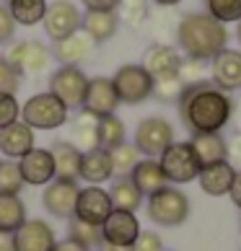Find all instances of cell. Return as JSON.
<instances>
[{
    "label": "cell",
    "instance_id": "7a4b0ae2",
    "mask_svg": "<svg viewBox=\"0 0 241 251\" xmlns=\"http://www.w3.org/2000/svg\"><path fill=\"white\" fill-rule=\"evenodd\" d=\"M177 44L187 57L210 62L228 47V29L208 13H187L177 24Z\"/></svg>",
    "mask_w": 241,
    "mask_h": 251
},
{
    "label": "cell",
    "instance_id": "52a82bcc",
    "mask_svg": "<svg viewBox=\"0 0 241 251\" xmlns=\"http://www.w3.org/2000/svg\"><path fill=\"white\" fill-rule=\"evenodd\" d=\"M88 88V75L78 65H60L50 75V94L57 96L68 109H83Z\"/></svg>",
    "mask_w": 241,
    "mask_h": 251
},
{
    "label": "cell",
    "instance_id": "681fc988",
    "mask_svg": "<svg viewBox=\"0 0 241 251\" xmlns=\"http://www.w3.org/2000/svg\"><path fill=\"white\" fill-rule=\"evenodd\" d=\"M104 251H133V246H112V244H104Z\"/></svg>",
    "mask_w": 241,
    "mask_h": 251
},
{
    "label": "cell",
    "instance_id": "d6a6232c",
    "mask_svg": "<svg viewBox=\"0 0 241 251\" xmlns=\"http://www.w3.org/2000/svg\"><path fill=\"white\" fill-rule=\"evenodd\" d=\"M109 155H112V166H114V176H130L133 174V169L137 163H140V151L133 145V143H122L109 151Z\"/></svg>",
    "mask_w": 241,
    "mask_h": 251
},
{
    "label": "cell",
    "instance_id": "c3c4849f",
    "mask_svg": "<svg viewBox=\"0 0 241 251\" xmlns=\"http://www.w3.org/2000/svg\"><path fill=\"white\" fill-rule=\"evenodd\" d=\"M156 5H161V8H174V5H179L182 0H153Z\"/></svg>",
    "mask_w": 241,
    "mask_h": 251
},
{
    "label": "cell",
    "instance_id": "f5cc1de1",
    "mask_svg": "<svg viewBox=\"0 0 241 251\" xmlns=\"http://www.w3.org/2000/svg\"><path fill=\"white\" fill-rule=\"evenodd\" d=\"M236 39H239V44H241V21L236 24Z\"/></svg>",
    "mask_w": 241,
    "mask_h": 251
},
{
    "label": "cell",
    "instance_id": "f35d334b",
    "mask_svg": "<svg viewBox=\"0 0 241 251\" xmlns=\"http://www.w3.org/2000/svg\"><path fill=\"white\" fill-rule=\"evenodd\" d=\"M21 119V104L11 94H0V129H5L8 125H13Z\"/></svg>",
    "mask_w": 241,
    "mask_h": 251
},
{
    "label": "cell",
    "instance_id": "4dcf8cb0",
    "mask_svg": "<svg viewBox=\"0 0 241 251\" xmlns=\"http://www.w3.org/2000/svg\"><path fill=\"white\" fill-rule=\"evenodd\" d=\"M5 5L13 16L16 26H36V24H42L50 3L47 0H11Z\"/></svg>",
    "mask_w": 241,
    "mask_h": 251
},
{
    "label": "cell",
    "instance_id": "7402d4cb",
    "mask_svg": "<svg viewBox=\"0 0 241 251\" xmlns=\"http://www.w3.org/2000/svg\"><path fill=\"white\" fill-rule=\"evenodd\" d=\"M94 47L96 44H94V39H91L86 31H76V34L65 36V39H60V42H54L52 57L57 60L60 65H78L86 57H91Z\"/></svg>",
    "mask_w": 241,
    "mask_h": 251
},
{
    "label": "cell",
    "instance_id": "836d02e7",
    "mask_svg": "<svg viewBox=\"0 0 241 251\" xmlns=\"http://www.w3.org/2000/svg\"><path fill=\"white\" fill-rule=\"evenodd\" d=\"M26 187L21 169H18V161H11V158H0V194H11V197H18L21 189Z\"/></svg>",
    "mask_w": 241,
    "mask_h": 251
},
{
    "label": "cell",
    "instance_id": "11a10c76",
    "mask_svg": "<svg viewBox=\"0 0 241 251\" xmlns=\"http://www.w3.org/2000/svg\"><path fill=\"white\" fill-rule=\"evenodd\" d=\"M166 251H169V249H166Z\"/></svg>",
    "mask_w": 241,
    "mask_h": 251
},
{
    "label": "cell",
    "instance_id": "e575fe53",
    "mask_svg": "<svg viewBox=\"0 0 241 251\" xmlns=\"http://www.w3.org/2000/svg\"><path fill=\"white\" fill-rule=\"evenodd\" d=\"M205 13L220 24H239L241 21V0H202Z\"/></svg>",
    "mask_w": 241,
    "mask_h": 251
},
{
    "label": "cell",
    "instance_id": "1f68e13d",
    "mask_svg": "<svg viewBox=\"0 0 241 251\" xmlns=\"http://www.w3.org/2000/svg\"><path fill=\"white\" fill-rule=\"evenodd\" d=\"M70 241H76L78 246L86 251H94V246H104V236H101V226L94 223H83L78 218H70Z\"/></svg>",
    "mask_w": 241,
    "mask_h": 251
},
{
    "label": "cell",
    "instance_id": "603a6c76",
    "mask_svg": "<svg viewBox=\"0 0 241 251\" xmlns=\"http://www.w3.org/2000/svg\"><path fill=\"white\" fill-rule=\"evenodd\" d=\"M192 151L197 155L200 166H213L220 161H228V140L220 132H202V135H192Z\"/></svg>",
    "mask_w": 241,
    "mask_h": 251
},
{
    "label": "cell",
    "instance_id": "f907efd6",
    "mask_svg": "<svg viewBox=\"0 0 241 251\" xmlns=\"http://www.w3.org/2000/svg\"><path fill=\"white\" fill-rule=\"evenodd\" d=\"M122 5H145V0H122Z\"/></svg>",
    "mask_w": 241,
    "mask_h": 251
},
{
    "label": "cell",
    "instance_id": "e0dca14e",
    "mask_svg": "<svg viewBox=\"0 0 241 251\" xmlns=\"http://www.w3.org/2000/svg\"><path fill=\"white\" fill-rule=\"evenodd\" d=\"M143 68L148 70V75L153 80L159 78H174L179 73V65H182V54L171 47V44H153L143 52Z\"/></svg>",
    "mask_w": 241,
    "mask_h": 251
},
{
    "label": "cell",
    "instance_id": "484cf974",
    "mask_svg": "<svg viewBox=\"0 0 241 251\" xmlns=\"http://www.w3.org/2000/svg\"><path fill=\"white\" fill-rule=\"evenodd\" d=\"M52 153V161H54V174L57 179H78V169H80V158L83 151L76 148L73 143H65V140H54V145L50 148Z\"/></svg>",
    "mask_w": 241,
    "mask_h": 251
},
{
    "label": "cell",
    "instance_id": "ab89813d",
    "mask_svg": "<svg viewBox=\"0 0 241 251\" xmlns=\"http://www.w3.org/2000/svg\"><path fill=\"white\" fill-rule=\"evenodd\" d=\"M133 251H166L163 238L156 230H140L133 244Z\"/></svg>",
    "mask_w": 241,
    "mask_h": 251
},
{
    "label": "cell",
    "instance_id": "f6af8a7d",
    "mask_svg": "<svg viewBox=\"0 0 241 251\" xmlns=\"http://www.w3.org/2000/svg\"><path fill=\"white\" fill-rule=\"evenodd\" d=\"M228 197H231V202H234L236 207L241 210V169H236V176H234V184H231Z\"/></svg>",
    "mask_w": 241,
    "mask_h": 251
},
{
    "label": "cell",
    "instance_id": "ee69618b",
    "mask_svg": "<svg viewBox=\"0 0 241 251\" xmlns=\"http://www.w3.org/2000/svg\"><path fill=\"white\" fill-rule=\"evenodd\" d=\"M228 161L231 163H241V129H236L234 137L228 140Z\"/></svg>",
    "mask_w": 241,
    "mask_h": 251
},
{
    "label": "cell",
    "instance_id": "ffe728a7",
    "mask_svg": "<svg viewBox=\"0 0 241 251\" xmlns=\"http://www.w3.org/2000/svg\"><path fill=\"white\" fill-rule=\"evenodd\" d=\"M234 176H236V166L231 161H220L213 166H202L197 174V181L208 197H226L231 192V184H234Z\"/></svg>",
    "mask_w": 241,
    "mask_h": 251
},
{
    "label": "cell",
    "instance_id": "bcb514c9",
    "mask_svg": "<svg viewBox=\"0 0 241 251\" xmlns=\"http://www.w3.org/2000/svg\"><path fill=\"white\" fill-rule=\"evenodd\" d=\"M52 251H86L83 246H78L76 241H70V238H65V241H57V244H54V249Z\"/></svg>",
    "mask_w": 241,
    "mask_h": 251
},
{
    "label": "cell",
    "instance_id": "3957f363",
    "mask_svg": "<svg viewBox=\"0 0 241 251\" xmlns=\"http://www.w3.org/2000/svg\"><path fill=\"white\" fill-rule=\"evenodd\" d=\"M148 220L161 228H179L189 218V197L177 187H163L148 197Z\"/></svg>",
    "mask_w": 241,
    "mask_h": 251
},
{
    "label": "cell",
    "instance_id": "6da1fadb",
    "mask_svg": "<svg viewBox=\"0 0 241 251\" xmlns=\"http://www.w3.org/2000/svg\"><path fill=\"white\" fill-rule=\"evenodd\" d=\"M179 119L192 135L202 132H223L234 119V99L226 91L215 88L210 80H200L192 86H184L177 101Z\"/></svg>",
    "mask_w": 241,
    "mask_h": 251
},
{
    "label": "cell",
    "instance_id": "ac0fdd59",
    "mask_svg": "<svg viewBox=\"0 0 241 251\" xmlns=\"http://www.w3.org/2000/svg\"><path fill=\"white\" fill-rule=\"evenodd\" d=\"M117 106H119V99H117V91L112 86V78H104V75L88 78L83 109L96 114V117H107V114H114Z\"/></svg>",
    "mask_w": 241,
    "mask_h": 251
},
{
    "label": "cell",
    "instance_id": "30bf717a",
    "mask_svg": "<svg viewBox=\"0 0 241 251\" xmlns=\"http://www.w3.org/2000/svg\"><path fill=\"white\" fill-rule=\"evenodd\" d=\"M5 60L11 62L21 75H42V73L47 70L50 60H52V52L44 47L42 42L26 39V42H16L13 47L8 50Z\"/></svg>",
    "mask_w": 241,
    "mask_h": 251
},
{
    "label": "cell",
    "instance_id": "8fae6325",
    "mask_svg": "<svg viewBox=\"0 0 241 251\" xmlns=\"http://www.w3.org/2000/svg\"><path fill=\"white\" fill-rule=\"evenodd\" d=\"M80 187L73 179H52L42 194V204L50 215L60 220H70L76 215V202H78Z\"/></svg>",
    "mask_w": 241,
    "mask_h": 251
},
{
    "label": "cell",
    "instance_id": "9a60e30c",
    "mask_svg": "<svg viewBox=\"0 0 241 251\" xmlns=\"http://www.w3.org/2000/svg\"><path fill=\"white\" fill-rule=\"evenodd\" d=\"M18 169H21L26 187H47L52 179H57L50 148H34V151H29L18 161Z\"/></svg>",
    "mask_w": 241,
    "mask_h": 251
},
{
    "label": "cell",
    "instance_id": "8d00e7d4",
    "mask_svg": "<svg viewBox=\"0 0 241 251\" xmlns=\"http://www.w3.org/2000/svg\"><path fill=\"white\" fill-rule=\"evenodd\" d=\"M208 62H200V60H182L179 65V73H177V78L184 83V86H192V83H200V80H208Z\"/></svg>",
    "mask_w": 241,
    "mask_h": 251
},
{
    "label": "cell",
    "instance_id": "7c38bea8",
    "mask_svg": "<svg viewBox=\"0 0 241 251\" xmlns=\"http://www.w3.org/2000/svg\"><path fill=\"white\" fill-rule=\"evenodd\" d=\"M210 83L226 94L241 88V50L226 47L210 60Z\"/></svg>",
    "mask_w": 241,
    "mask_h": 251
},
{
    "label": "cell",
    "instance_id": "cb8c5ba5",
    "mask_svg": "<svg viewBox=\"0 0 241 251\" xmlns=\"http://www.w3.org/2000/svg\"><path fill=\"white\" fill-rule=\"evenodd\" d=\"M130 181L140 189L143 197H151V194L161 192L163 187H169V181H166V176L161 171L159 158H140V163L130 174Z\"/></svg>",
    "mask_w": 241,
    "mask_h": 251
},
{
    "label": "cell",
    "instance_id": "f1b7e54d",
    "mask_svg": "<svg viewBox=\"0 0 241 251\" xmlns=\"http://www.w3.org/2000/svg\"><path fill=\"white\" fill-rule=\"evenodd\" d=\"M125 140H127V127L117 114L99 117V127H96V145L99 148L112 151V148L122 145Z\"/></svg>",
    "mask_w": 241,
    "mask_h": 251
},
{
    "label": "cell",
    "instance_id": "7dc6e473",
    "mask_svg": "<svg viewBox=\"0 0 241 251\" xmlns=\"http://www.w3.org/2000/svg\"><path fill=\"white\" fill-rule=\"evenodd\" d=\"M0 251H13V233L0 230Z\"/></svg>",
    "mask_w": 241,
    "mask_h": 251
},
{
    "label": "cell",
    "instance_id": "b9f144b4",
    "mask_svg": "<svg viewBox=\"0 0 241 251\" xmlns=\"http://www.w3.org/2000/svg\"><path fill=\"white\" fill-rule=\"evenodd\" d=\"M125 8V21L130 26H143L145 18H148V8L145 5H119Z\"/></svg>",
    "mask_w": 241,
    "mask_h": 251
},
{
    "label": "cell",
    "instance_id": "816d5d0a",
    "mask_svg": "<svg viewBox=\"0 0 241 251\" xmlns=\"http://www.w3.org/2000/svg\"><path fill=\"white\" fill-rule=\"evenodd\" d=\"M234 117H236V122H239V129H241V106L234 109Z\"/></svg>",
    "mask_w": 241,
    "mask_h": 251
},
{
    "label": "cell",
    "instance_id": "d4e9b609",
    "mask_svg": "<svg viewBox=\"0 0 241 251\" xmlns=\"http://www.w3.org/2000/svg\"><path fill=\"white\" fill-rule=\"evenodd\" d=\"M119 29V16L112 11H86L80 21V31H86L94 44L109 42Z\"/></svg>",
    "mask_w": 241,
    "mask_h": 251
},
{
    "label": "cell",
    "instance_id": "83f0119b",
    "mask_svg": "<svg viewBox=\"0 0 241 251\" xmlns=\"http://www.w3.org/2000/svg\"><path fill=\"white\" fill-rule=\"evenodd\" d=\"M96 127H99V117L91 114V111H86V109H80L78 117L73 119V127H70L73 145L80 148L83 153L91 151V148H99L96 145Z\"/></svg>",
    "mask_w": 241,
    "mask_h": 251
},
{
    "label": "cell",
    "instance_id": "4316f807",
    "mask_svg": "<svg viewBox=\"0 0 241 251\" xmlns=\"http://www.w3.org/2000/svg\"><path fill=\"white\" fill-rule=\"evenodd\" d=\"M109 197H112L114 210H125V212H137L143 207V194L140 189L130 181V176H117L112 189H109Z\"/></svg>",
    "mask_w": 241,
    "mask_h": 251
},
{
    "label": "cell",
    "instance_id": "60d3db41",
    "mask_svg": "<svg viewBox=\"0 0 241 251\" xmlns=\"http://www.w3.org/2000/svg\"><path fill=\"white\" fill-rule=\"evenodd\" d=\"M13 34H16V21H13L11 11H8V5L0 3V44L11 42Z\"/></svg>",
    "mask_w": 241,
    "mask_h": 251
},
{
    "label": "cell",
    "instance_id": "5b68a950",
    "mask_svg": "<svg viewBox=\"0 0 241 251\" xmlns=\"http://www.w3.org/2000/svg\"><path fill=\"white\" fill-rule=\"evenodd\" d=\"M159 163H161V171H163L169 184H189V181L197 179V174L202 169L197 155H194V151H192V145H189V140H184V143L174 140L159 155Z\"/></svg>",
    "mask_w": 241,
    "mask_h": 251
},
{
    "label": "cell",
    "instance_id": "277c9868",
    "mask_svg": "<svg viewBox=\"0 0 241 251\" xmlns=\"http://www.w3.org/2000/svg\"><path fill=\"white\" fill-rule=\"evenodd\" d=\"M68 106L62 104L57 96H52L50 91L44 94H34L31 99H26V104L21 106V122H26L34 132H52L60 129L68 122Z\"/></svg>",
    "mask_w": 241,
    "mask_h": 251
},
{
    "label": "cell",
    "instance_id": "db71d44e",
    "mask_svg": "<svg viewBox=\"0 0 241 251\" xmlns=\"http://www.w3.org/2000/svg\"><path fill=\"white\" fill-rule=\"evenodd\" d=\"M3 3H11V0H3Z\"/></svg>",
    "mask_w": 241,
    "mask_h": 251
},
{
    "label": "cell",
    "instance_id": "8992f818",
    "mask_svg": "<svg viewBox=\"0 0 241 251\" xmlns=\"http://www.w3.org/2000/svg\"><path fill=\"white\" fill-rule=\"evenodd\" d=\"M112 86L117 91L119 104H127V106H137L153 96V78L148 75L143 65H122L114 73Z\"/></svg>",
    "mask_w": 241,
    "mask_h": 251
},
{
    "label": "cell",
    "instance_id": "f546056e",
    "mask_svg": "<svg viewBox=\"0 0 241 251\" xmlns=\"http://www.w3.org/2000/svg\"><path fill=\"white\" fill-rule=\"evenodd\" d=\"M26 218V204L21 197H11V194H0V230L5 233H16Z\"/></svg>",
    "mask_w": 241,
    "mask_h": 251
},
{
    "label": "cell",
    "instance_id": "d6986e66",
    "mask_svg": "<svg viewBox=\"0 0 241 251\" xmlns=\"http://www.w3.org/2000/svg\"><path fill=\"white\" fill-rule=\"evenodd\" d=\"M36 148V137L34 129L26 122H13L5 129H0V155L11 158V161H21V158Z\"/></svg>",
    "mask_w": 241,
    "mask_h": 251
},
{
    "label": "cell",
    "instance_id": "44dd1931",
    "mask_svg": "<svg viewBox=\"0 0 241 251\" xmlns=\"http://www.w3.org/2000/svg\"><path fill=\"white\" fill-rule=\"evenodd\" d=\"M114 176V166H112V155L104 148H91L83 153L80 158V169H78V179H83L91 187L109 181Z\"/></svg>",
    "mask_w": 241,
    "mask_h": 251
},
{
    "label": "cell",
    "instance_id": "9c48e42d",
    "mask_svg": "<svg viewBox=\"0 0 241 251\" xmlns=\"http://www.w3.org/2000/svg\"><path fill=\"white\" fill-rule=\"evenodd\" d=\"M80 21H83V13L78 5H73L70 0H54V3L47 5V13H44L42 24H44V31L52 42H60L65 36L80 31Z\"/></svg>",
    "mask_w": 241,
    "mask_h": 251
},
{
    "label": "cell",
    "instance_id": "9f6ffc18",
    "mask_svg": "<svg viewBox=\"0 0 241 251\" xmlns=\"http://www.w3.org/2000/svg\"><path fill=\"white\" fill-rule=\"evenodd\" d=\"M94 251H96V249H94Z\"/></svg>",
    "mask_w": 241,
    "mask_h": 251
},
{
    "label": "cell",
    "instance_id": "ba28073f",
    "mask_svg": "<svg viewBox=\"0 0 241 251\" xmlns=\"http://www.w3.org/2000/svg\"><path fill=\"white\" fill-rule=\"evenodd\" d=\"M174 143V127L166 117H148L135 129L133 145L140 151L143 158H159L166 148Z\"/></svg>",
    "mask_w": 241,
    "mask_h": 251
},
{
    "label": "cell",
    "instance_id": "4fadbf2b",
    "mask_svg": "<svg viewBox=\"0 0 241 251\" xmlns=\"http://www.w3.org/2000/svg\"><path fill=\"white\" fill-rule=\"evenodd\" d=\"M140 220L135 212H125V210H112L109 218L101 223V236L104 244L112 246H133L137 233H140Z\"/></svg>",
    "mask_w": 241,
    "mask_h": 251
},
{
    "label": "cell",
    "instance_id": "d590c367",
    "mask_svg": "<svg viewBox=\"0 0 241 251\" xmlns=\"http://www.w3.org/2000/svg\"><path fill=\"white\" fill-rule=\"evenodd\" d=\"M182 91H184V83L177 75L153 80V99H159L161 104H177L179 96H182Z\"/></svg>",
    "mask_w": 241,
    "mask_h": 251
},
{
    "label": "cell",
    "instance_id": "2e32d148",
    "mask_svg": "<svg viewBox=\"0 0 241 251\" xmlns=\"http://www.w3.org/2000/svg\"><path fill=\"white\" fill-rule=\"evenodd\" d=\"M57 244V236L50 223L39 218L26 220L13 233V251H52Z\"/></svg>",
    "mask_w": 241,
    "mask_h": 251
},
{
    "label": "cell",
    "instance_id": "5bb4252c",
    "mask_svg": "<svg viewBox=\"0 0 241 251\" xmlns=\"http://www.w3.org/2000/svg\"><path fill=\"white\" fill-rule=\"evenodd\" d=\"M112 210H114V204H112V197H109L107 189H101V187H83L78 192L76 215H73V218H78L83 223L101 226V223L109 218V212H112Z\"/></svg>",
    "mask_w": 241,
    "mask_h": 251
},
{
    "label": "cell",
    "instance_id": "7bdbcfd3",
    "mask_svg": "<svg viewBox=\"0 0 241 251\" xmlns=\"http://www.w3.org/2000/svg\"><path fill=\"white\" fill-rule=\"evenodd\" d=\"M86 5V11H112L117 13V8L122 5V0H80Z\"/></svg>",
    "mask_w": 241,
    "mask_h": 251
},
{
    "label": "cell",
    "instance_id": "74e56055",
    "mask_svg": "<svg viewBox=\"0 0 241 251\" xmlns=\"http://www.w3.org/2000/svg\"><path fill=\"white\" fill-rule=\"evenodd\" d=\"M21 80H24L21 73H18L5 57H0V94L16 96L18 88H21Z\"/></svg>",
    "mask_w": 241,
    "mask_h": 251
}]
</instances>
